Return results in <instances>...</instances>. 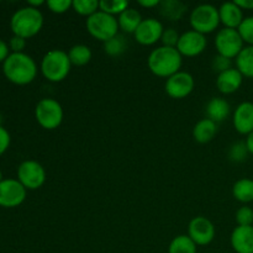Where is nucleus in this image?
<instances>
[{"mask_svg": "<svg viewBox=\"0 0 253 253\" xmlns=\"http://www.w3.org/2000/svg\"><path fill=\"white\" fill-rule=\"evenodd\" d=\"M37 64L25 52L10 53L2 63V72L6 79L16 85H27L36 79Z\"/></svg>", "mask_w": 253, "mask_h": 253, "instance_id": "obj_1", "label": "nucleus"}, {"mask_svg": "<svg viewBox=\"0 0 253 253\" xmlns=\"http://www.w3.org/2000/svg\"><path fill=\"white\" fill-rule=\"evenodd\" d=\"M183 56L175 47L160 46L153 49L147 59V66L155 76L168 79L182 68Z\"/></svg>", "mask_w": 253, "mask_h": 253, "instance_id": "obj_2", "label": "nucleus"}, {"mask_svg": "<svg viewBox=\"0 0 253 253\" xmlns=\"http://www.w3.org/2000/svg\"><path fill=\"white\" fill-rule=\"evenodd\" d=\"M43 26V15L41 10L24 6L16 10L10 20V29L15 36L27 40L36 36Z\"/></svg>", "mask_w": 253, "mask_h": 253, "instance_id": "obj_3", "label": "nucleus"}, {"mask_svg": "<svg viewBox=\"0 0 253 253\" xmlns=\"http://www.w3.org/2000/svg\"><path fill=\"white\" fill-rule=\"evenodd\" d=\"M72 63L68 52L63 49H51L41 61V73L52 83H59L68 77Z\"/></svg>", "mask_w": 253, "mask_h": 253, "instance_id": "obj_4", "label": "nucleus"}, {"mask_svg": "<svg viewBox=\"0 0 253 253\" xmlns=\"http://www.w3.org/2000/svg\"><path fill=\"white\" fill-rule=\"evenodd\" d=\"M85 27L91 37L101 41L103 43L116 36L119 34L118 31L120 30L118 19L113 15L100 11V10L86 19Z\"/></svg>", "mask_w": 253, "mask_h": 253, "instance_id": "obj_5", "label": "nucleus"}, {"mask_svg": "<svg viewBox=\"0 0 253 253\" xmlns=\"http://www.w3.org/2000/svg\"><path fill=\"white\" fill-rule=\"evenodd\" d=\"M192 30L208 35L214 32L220 25L219 7L211 4H200L192 10L189 16Z\"/></svg>", "mask_w": 253, "mask_h": 253, "instance_id": "obj_6", "label": "nucleus"}, {"mask_svg": "<svg viewBox=\"0 0 253 253\" xmlns=\"http://www.w3.org/2000/svg\"><path fill=\"white\" fill-rule=\"evenodd\" d=\"M35 118L39 125L46 130H56L63 123L64 111L61 104L52 98H44L35 108Z\"/></svg>", "mask_w": 253, "mask_h": 253, "instance_id": "obj_7", "label": "nucleus"}, {"mask_svg": "<svg viewBox=\"0 0 253 253\" xmlns=\"http://www.w3.org/2000/svg\"><path fill=\"white\" fill-rule=\"evenodd\" d=\"M244 40L240 35L239 30L236 29H224L219 30L215 36V47H216L217 54L227 57L232 59L236 58L240 52L244 49Z\"/></svg>", "mask_w": 253, "mask_h": 253, "instance_id": "obj_8", "label": "nucleus"}, {"mask_svg": "<svg viewBox=\"0 0 253 253\" xmlns=\"http://www.w3.org/2000/svg\"><path fill=\"white\" fill-rule=\"evenodd\" d=\"M17 180L26 190H37L46 182V170L36 161H24L17 168Z\"/></svg>", "mask_w": 253, "mask_h": 253, "instance_id": "obj_9", "label": "nucleus"}, {"mask_svg": "<svg viewBox=\"0 0 253 253\" xmlns=\"http://www.w3.org/2000/svg\"><path fill=\"white\" fill-rule=\"evenodd\" d=\"M194 77L184 71H179L166 81V93L172 99H184L194 90Z\"/></svg>", "mask_w": 253, "mask_h": 253, "instance_id": "obj_10", "label": "nucleus"}, {"mask_svg": "<svg viewBox=\"0 0 253 253\" xmlns=\"http://www.w3.org/2000/svg\"><path fill=\"white\" fill-rule=\"evenodd\" d=\"M27 190L17 179H4L0 182V207L16 208L26 199Z\"/></svg>", "mask_w": 253, "mask_h": 253, "instance_id": "obj_11", "label": "nucleus"}, {"mask_svg": "<svg viewBox=\"0 0 253 253\" xmlns=\"http://www.w3.org/2000/svg\"><path fill=\"white\" fill-rule=\"evenodd\" d=\"M188 236L197 246H208L215 239V226L208 217L197 216L188 225Z\"/></svg>", "mask_w": 253, "mask_h": 253, "instance_id": "obj_12", "label": "nucleus"}, {"mask_svg": "<svg viewBox=\"0 0 253 253\" xmlns=\"http://www.w3.org/2000/svg\"><path fill=\"white\" fill-rule=\"evenodd\" d=\"M207 46L208 40L205 35L199 34L194 30H189L180 35L177 49L184 57H197L207 49Z\"/></svg>", "mask_w": 253, "mask_h": 253, "instance_id": "obj_13", "label": "nucleus"}, {"mask_svg": "<svg viewBox=\"0 0 253 253\" xmlns=\"http://www.w3.org/2000/svg\"><path fill=\"white\" fill-rule=\"evenodd\" d=\"M163 31H165V27L160 20L155 17H147L142 20L133 36L136 41L142 46H152L161 41Z\"/></svg>", "mask_w": 253, "mask_h": 253, "instance_id": "obj_14", "label": "nucleus"}, {"mask_svg": "<svg viewBox=\"0 0 253 253\" xmlns=\"http://www.w3.org/2000/svg\"><path fill=\"white\" fill-rule=\"evenodd\" d=\"M235 130L241 135H247L253 132V103L244 101L240 104L232 115Z\"/></svg>", "mask_w": 253, "mask_h": 253, "instance_id": "obj_15", "label": "nucleus"}, {"mask_svg": "<svg viewBox=\"0 0 253 253\" xmlns=\"http://www.w3.org/2000/svg\"><path fill=\"white\" fill-rule=\"evenodd\" d=\"M220 24L226 29H239L244 21V10L235 1H226L219 7Z\"/></svg>", "mask_w": 253, "mask_h": 253, "instance_id": "obj_16", "label": "nucleus"}, {"mask_svg": "<svg viewBox=\"0 0 253 253\" xmlns=\"http://www.w3.org/2000/svg\"><path fill=\"white\" fill-rule=\"evenodd\" d=\"M230 242L236 253H253V226L235 227Z\"/></svg>", "mask_w": 253, "mask_h": 253, "instance_id": "obj_17", "label": "nucleus"}, {"mask_svg": "<svg viewBox=\"0 0 253 253\" xmlns=\"http://www.w3.org/2000/svg\"><path fill=\"white\" fill-rule=\"evenodd\" d=\"M244 82V76L239 72V69L234 68L227 69L222 73L217 74L216 88L222 94H234L239 90Z\"/></svg>", "mask_w": 253, "mask_h": 253, "instance_id": "obj_18", "label": "nucleus"}, {"mask_svg": "<svg viewBox=\"0 0 253 253\" xmlns=\"http://www.w3.org/2000/svg\"><path fill=\"white\" fill-rule=\"evenodd\" d=\"M230 113H231V106H230L229 101L224 98H220V96L211 98L205 106L207 118L216 124L221 123L225 119L229 118Z\"/></svg>", "mask_w": 253, "mask_h": 253, "instance_id": "obj_19", "label": "nucleus"}, {"mask_svg": "<svg viewBox=\"0 0 253 253\" xmlns=\"http://www.w3.org/2000/svg\"><path fill=\"white\" fill-rule=\"evenodd\" d=\"M217 133V124L210 119H202L193 127V138L198 143H208L214 140Z\"/></svg>", "mask_w": 253, "mask_h": 253, "instance_id": "obj_20", "label": "nucleus"}, {"mask_svg": "<svg viewBox=\"0 0 253 253\" xmlns=\"http://www.w3.org/2000/svg\"><path fill=\"white\" fill-rule=\"evenodd\" d=\"M160 14L169 21H179L184 17L188 6L179 0H163L158 5Z\"/></svg>", "mask_w": 253, "mask_h": 253, "instance_id": "obj_21", "label": "nucleus"}, {"mask_svg": "<svg viewBox=\"0 0 253 253\" xmlns=\"http://www.w3.org/2000/svg\"><path fill=\"white\" fill-rule=\"evenodd\" d=\"M142 16H141L140 11L133 7H128L126 9L123 14L119 15L118 17V24L119 29L123 30L126 34H135L137 27L142 22Z\"/></svg>", "mask_w": 253, "mask_h": 253, "instance_id": "obj_22", "label": "nucleus"}, {"mask_svg": "<svg viewBox=\"0 0 253 253\" xmlns=\"http://www.w3.org/2000/svg\"><path fill=\"white\" fill-rule=\"evenodd\" d=\"M232 195L237 202L249 204L253 202V179L241 178L232 187Z\"/></svg>", "mask_w": 253, "mask_h": 253, "instance_id": "obj_23", "label": "nucleus"}, {"mask_svg": "<svg viewBox=\"0 0 253 253\" xmlns=\"http://www.w3.org/2000/svg\"><path fill=\"white\" fill-rule=\"evenodd\" d=\"M68 57L69 59H71L72 66L83 67L86 66V64L91 61L93 52H91L90 47L86 46V44L78 43L74 44V46H72L71 48H69Z\"/></svg>", "mask_w": 253, "mask_h": 253, "instance_id": "obj_24", "label": "nucleus"}, {"mask_svg": "<svg viewBox=\"0 0 253 253\" xmlns=\"http://www.w3.org/2000/svg\"><path fill=\"white\" fill-rule=\"evenodd\" d=\"M236 69L246 78H253V46L244 47L236 57Z\"/></svg>", "mask_w": 253, "mask_h": 253, "instance_id": "obj_25", "label": "nucleus"}, {"mask_svg": "<svg viewBox=\"0 0 253 253\" xmlns=\"http://www.w3.org/2000/svg\"><path fill=\"white\" fill-rule=\"evenodd\" d=\"M198 246L188 235H178L170 241L168 253H197Z\"/></svg>", "mask_w": 253, "mask_h": 253, "instance_id": "obj_26", "label": "nucleus"}, {"mask_svg": "<svg viewBox=\"0 0 253 253\" xmlns=\"http://www.w3.org/2000/svg\"><path fill=\"white\" fill-rule=\"evenodd\" d=\"M127 49V41L123 35L118 34L110 39L109 41L104 42V52L110 57H119Z\"/></svg>", "mask_w": 253, "mask_h": 253, "instance_id": "obj_27", "label": "nucleus"}, {"mask_svg": "<svg viewBox=\"0 0 253 253\" xmlns=\"http://www.w3.org/2000/svg\"><path fill=\"white\" fill-rule=\"evenodd\" d=\"M72 9L77 14L86 16V19H88L89 16L99 11V1L98 0H73Z\"/></svg>", "mask_w": 253, "mask_h": 253, "instance_id": "obj_28", "label": "nucleus"}, {"mask_svg": "<svg viewBox=\"0 0 253 253\" xmlns=\"http://www.w3.org/2000/svg\"><path fill=\"white\" fill-rule=\"evenodd\" d=\"M128 1L126 0H101L99 1V10L109 15H120L128 9Z\"/></svg>", "mask_w": 253, "mask_h": 253, "instance_id": "obj_29", "label": "nucleus"}, {"mask_svg": "<svg viewBox=\"0 0 253 253\" xmlns=\"http://www.w3.org/2000/svg\"><path fill=\"white\" fill-rule=\"evenodd\" d=\"M249 148H247L246 142H236L230 147L229 150V160L232 162H244L249 156Z\"/></svg>", "mask_w": 253, "mask_h": 253, "instance_id": "obj_30", "label": "nucleus"}, {"mask_svg": "<svg viewBox=\"0 0 253 253\" xmlns=\"http://www.w3.org/2000/svg\"><path fill=\"white\" fill-rule=\"evenodd\" d=\"M237 30H239L245 43H247L249 46H253V16L245 17Z\"/></svg>", "mask_w": 253, "mask_h": 253, "instance_id": "obj_31", "label": "nucleus"}, {"mask_svg": "<svg viewBox=\"0 0 253 253\" xmlns=\"http://www.w3.org/2000/svg\"><path fill=\"white\" fill-rule=\"evenodd\" d=\"M237 226H253V209L244 205L235 214Z\"/></svg>", "mask_w": 253, "mask_h": 253, "instance_id": "obj_32", "label": "nucleus"}, {"mask_svg": "<svg viewBox=\"0 0 253 253\" xmlns=\"http://www.w3.org/2000/svg\"><path fill=\"white\" fill-rule=\"evenodd\" d=\"M179 39L180 35L178 34L177 30L173 29V27H168V29H165V31H163L162 37H161V42H162V46L175 47L177 48Z\"/></svg>", "mask_w": 253, "mask_h": 253, "instance_id": "obj_33", "label": "nucleus"}, {"mask_svg": "<svg viewBox=\"0 0 253 253\" xmlns=\"http://www.w3.org/2000/svg\"><path fill=\"white\" fill-rule=\"evenodd\" d=\"M72 2L71 0H48L46 5L53 14H64L72 7Z\"/></svg>", "mask_w": 253, "mask_h": 253, "instance_id": "obj_34", "label": "nucleus"}, {"mask_svg": "<svg viewBox=\"0 0 253 253\" xmlns=\"http://www.w3.org/2000/svg\"><path fill=\"white\" fill-rule=\"evenodd\" d=\"M211 68L212 71L216 72L217 74L222 73V72L232 68V59L221 56V54H217V56H215L214 58H212Z\"/></svg>", "mask_w": 253, "mask_h": 253, "instance_id": "obj_35", "label": "nucleus"}, {"mask_svg": "<svg viewBox=\"0 0 253 253\" xmlns=\"http://www.w3.org/2000/svg\"><path fill=\"white\" fill-rule=\"evenodd\" d=\"M10 49H12V53H20L24 52V48L26 47V40L19 36H12L9 42Z\"/></svg>", "mask_w": 253, "mask_h": 253, "instance_id": "obj_36", "label": "nucleus"}, {"mask_svg": "<svg viewBox=\"0 0 253 253\" xmlns=\"http://www.w3.org/2000/svg\"><path fill=\"white\" fill-rule=\"evenodd\" d=\"M10 133L7 132L6 128H4V126L0 125V156L4 152H6V150L10 146Z\"/></svg>", "mask_w": 253, "mask_h": 253, "instance_id": "obj_37", "label": "nucleus"}, {"mask_svg": "<svg viewBox=\"0 0 253 253\" xmlns=\"http://www.w3.org/2000/svg\"><path fill=\"white\" fill-rule=\"evenodd\" d=\"M9 51H10V47L9 44L6 43V42L4 41V40L0 39V63H4L5 59L9 57Z\"/></svg>", "mask_w": 253, "mask_h": 253, "instance_id": "obj_38", "label": "nucleus"}, {"mask_svg": "<svg viewBox=\"0 0 253 253\" xmlns=\"http://www.w3.org/2000/svg\"><path fill=\"white\" fill-rule=\"evenodd\" d=\"M242 10H253V0H235Z\"/></svg>", "mask_w": 253, "mask_h": 253, "instance_id": "obj_39", "label": "nucleus"}, {"mask_svg": "<svg viewBox=\"0 0 253 253\" xmlns=\"http://www.w3.org/2000/svg\"><path fill=\"white\" fill-rule=\"evenodd\" d=\"M160 0H141L138 1V4L143 7H147V9H151V7H156L160 5Z\"/></svg>", "mask_w": 253, "mask_h": 253, "instance_id": "obj_40", "label": "nucleus"}, {"mask_svg": "<svg viewBox=\"0 0 253 253\" xmlns=\"http://www.w3.org/2000/svg\"><path fill=\"white\" fill-rule=\"evenodd\" d=\"M245 142H246L247 148H249V152L251 153V155H253V132H251L249 136H247Z\"/></svg>", "mask_w": 253, "mask_h": 253, "instance_id": "obj_41", "label": "nucleus"}, {"mask_svg": "<svg viewBox=\"0 0 253 253\" xmlns=\"http://www.w3.org/2000/svg\"><path fill=\"white\" fill-rule=\"evenodd\" d=\"M43 4H46L43 0H36V1H34V0H30V1H27V5L31 7H35V9H39V6H41V5H43Z\"/></svg>", "mask_w": 253, "mask_h": 253, "instance_id": "obj_42", "label": "nucleus"}, {"mask_svg": "<svg viewBox=\"0 0 253 253\" xmlns=\"http://www.w3.org/2000/svg\"><path fill=\"white\" fill-rule=\"evenodd\" d=\"M2 180H4V178H2V173L1 170H0V182H2Z\"/></svg>", "mask_w": 253, "mask_h": 253, "instance_id": "obj_43", "label": "nucleus"}]
</instances>
